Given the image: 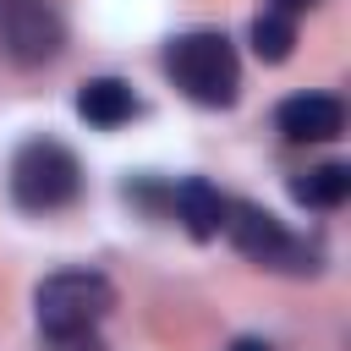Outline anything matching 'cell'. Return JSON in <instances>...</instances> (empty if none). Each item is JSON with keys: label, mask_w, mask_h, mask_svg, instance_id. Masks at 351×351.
<instances>
[{"label": "cell", "mask_w": 351, "mask_h": 351, "mask_svg": "<svg viewBox=\"0 0 351 351\" xmlns=\"http://www.w3.org/2000/svg\"><path fill=\"white\" fill-rule=\"evenodd\" d=\"M225 351H274V346H269V340H258V335H236Z\"/></svg>", "instance_id": "12"}, {"label": "cell", "mask_w": 351, "mask_h": 351, "mask_svg": "<svg viewBox=\"0 0 351 351\" xmlns=\"http://www.w3.org/2000/svg\"><path fill=\"white\" fill-rule=\"evenodd\" d=\"M11 203L27 214H60L82 197V159L60 137H27L5 165Z\"/></svg>", "instance_id": "3"}, {"label": "cell", "mask_w": 351, "mask_h": 351, "mask_svg": "<svg viewBox=\"0 0 351 351\" xmlns=\"http://www.w3.org/2000/svg\"><path fill=\"white\" fill-rule=\"evenodd\" d=\"M110 307H115V285L99 269H60V274H44L38 291H33L38 329L55 346L93 340V329L110 318Z\"/></svg>", "instance_id": "2"}, {"label": "cell", "mask_w": 351, "mask_h": 351, "mask_svg": "<svg viewBox=\"0 0 351 351\" xmlns=\"http://www.w3.org/2000/svg\"><path fill=\"white\" fill-rule=\"evenodd\" d=\"M274 126L285 143H335L346 132V104L335 93H291L274 110Z\"/></svg>", "instance_id": "6"}, {"label": "cell", "mask_w": 351, "mask_h": 351, "mask_svg": "<svg viewBox=\"0 0 351 351\" xmlns=\"http://www.w3.org/2000/svg\"><path fill=\"white\" fill-rule=\"evenodd\" d=\"M291 197L302 208H340L351 197V165L329 159V165H313V170H296L291 176Z\"/></svg>", "instance_id": "9"}, {"label": "cell", "mask_w": 351, "mask_h": 351, "mask_svg": "<svg viewBox=\"0 0 351 351\" xmlns=\"http://www.w3.org/2000/svg\"><path fill=\"white\" fill-rule=\"evenodd\" d=\"M307 5H318V0H269L263 11H280V16H302Z\"/></svg>", "instance_id": "11"}, {"label": "cell", "mask_w": 351, "mask_h": 351, "mask_svg": "<svg viewBox=\"0 0 351 351\" xmlns=\"http://www.w3.org/2000/svg\"><path fill=\"white\" fill-rule=\"evenodd\" d=\"M137 110H143V99H137L132 82H121V77H88V82L77 88V115H82L88 126H99V132L126 126Z\"/></svg>", "instance_id": "8"}, {"label": "cell", "mask_w": 351, "mask_h": 351, "mask_svg": "<svg viewBox=\"0 0 351 351\" xmlns=\"http://www.w3.org/2000/svg\"><path fill=\"white\" fill-rule=\"evenodd\" d=\"M66 49V16L55 0H0V55L22 71H38L60 60Z\"/></svg>", "instance_id": "5"}, {"label": "cell", "mask_w": 351, "mask_h": 351, "mask_svg": "<svg viewBox=\"0 0 351 351\" xmlns=\"http://www.w3.org/2000/svg\"><path fill=\"white\" fill-rule=\"evenodd\" d=\"M247 38H252V55H258L263 66H280V60H291V49H296V16H280V11H258Z\"/></svg>", "instance_id": "10"}, {"label": "cell", "mask_w": 351, "mask_h": 351, "mask_svg": "<svg viewBox=\"0 0 351 351\" xmlns=\"http://www.w3.org/2000/svg\"><path fill=\"white\" fill-rule=\"evenodd\" d=\"M225 192L214 186V181H203V176H181L176 186H170V208H176V219H181V230L192 236V241H208V236H219L225 230Z\"/></svg>", "instance_id": "7"}, {"label": "cell", "mask_w": 351, "mask_h": 351, "mask_svg": "<svg viewBox=\"0 0 351 351\" xmlns=\"http://www.w3.org/2000/svg\"><path fill=\"white\" fill-rule=\"evenodd\" d=\"M165 71L170 82L203 104V110H230L236 93H241V60H236V44L219 33V27H192V33H176L165 44Z\"/></svg>", "instance_id": "1"}, {"label": "cell", "mask_w": 351, "mask_h": 351, "mask_svg": "<svg viewBox=\"0 0 351 351\" xmlns=\"http://www.w3.org/2000/svg\"><path fill=\"white\" fill-rule=\"evenodd\" d=\"M225 236L258 269H274V274H313L318 269V247H307L296 230H285V219H274L269 208H258L247 197L225 203Z\"/></svg>", "instance_id": "4"}]
</instances>
